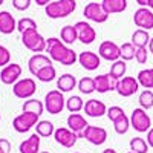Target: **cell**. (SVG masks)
<instances>
[{"label":"cell","mask_w":153,"mask_h":153,"mask_svg":"<svg viewBox=\"0 0 153 153\" xmlns=\"http://www.w3.org/2000/svg\"><path fill=\"white\" fill-rule=\"evenodd\" d=\"M46 52L54 61L61 63L63 66H72L78 60V55H76L75 51L68 48L57 37H51L46 40Z\"/></svg>","instance_id":"1"},{"label":"cell","mask_w":153,"mask_h":153,"mask_svg":"<svg viewBox=\"0 0 153 153\" xmlns=\"http://www.w3.org/2000/svg\"><path fill=\"white\" fill-rule=\"evenodd\" d=\"M51 2H54V0H35V3L40 5V6H46V5H49Z\"/></svg>","instance_id":"45"},{"label":"cell","mask_w":153,"mask_h":153,"mask_svg":"<svg viewBox=\"0 0 153 153\" xmlns=\"http://www.w3.org/2000/svg\"><path fill=\"white\" fill-rule=\"evenodd\" d=\"M127 153H135V152H127Z\"/></svg>","instance_id":"53"},{"label":"cell","mask_w":153,"mask_h":153,"mask_svg":"<svg viewBox=\"0 0 153 153\" xmlns=\"http://www.w3.org/2000/svg\"><path fill=\"white\" fill-rule=\"evenodd\" d=\"M40 138L42 136L38 133H34L28 139H25L23 143H20V153H40Z\"/></svg>","instance_id":"22"},{"label":"cell","mask_w":153,"mask_h":153,"mask_svg":"<svg viewBox=\"0 0 153 153\" xmlns=\"http://www.w3.org/2000/svg\"><path fill=\"white\" fill-rule=\"evenodd\" d=\"M136 80L139 86H143L144 89H153V68L143 69L141 72H138Z\"/></svg>","instance_id":"29"},{"label":"cell","mask_w":153,"mask_h":153,"mask_svg":"<svg viewBox=\"0 0 153 153\" xmlns=\"http://www.w3.org/2000/svg\"><path fill=\"white\" fill-rule=\"evenodd\" d=\"M76 9V2L75 0H54L49 5L45 6L46 16L49 19H65L71 16Z\"/></svg>","instance_id":"2"},{"label":"cell","mask_w":153,"mask_h":153,"mask_svg":"<svg viewBox=\"0 0 153 153\" xmlns=\"http://www.w3.org/2000/svg\"><path fill=\"white\" fill-rule=\"evenodd\" d=\"M103 153H117V150H113V149H106V150H103Z\"/></svg>","instance_id":"48"},{"label":"cell","mask_w":153,"mask_h":153,"mask_svg":"<svg viewBox=\"0 0 153 153\" xmlns=\"http://www.w3.org/2000/svg\"><path fill=\"white\" fill-rule=\"evenodd\" d=\"M0 153H11V143L6 138H0Z\"/></svg>","instance_id":"43"},{"label":"cell","mask_w":153,"mask_h":153,"mask_svg":"<svg viewBox=\"0 0 153 153\" xmlns=\"http://www.w3.org/2000/svg\"><path fill=\"white\" fill-rule=\"evenodd\" d=\"M149 52L153 54V37L150 38V42H149Z\"/></svg>","instance_id":"47"},{"label":"cell","mask_w":153,"mask_h":153,"mask_svg":"<svg viewBox=\"0 0 153 153\" xmlns=\"http://www.w3.org/2000/svg\"><path fill=\"white\" fill-rule=\"evenodd\" d=\"M130 126L139 133H144L149 132L152 129V120L149 117L147 110H144L143 107H136L132 112V117H130Z\"/></svg>","instance_id":"5"},{"label":"cell","mask_w":153,"mask_h":153,"mask_svg":"<svg viewBox=\"0 0 153 153\" xmlns=\"http://www.w3.org/2000/svg\"><path fill=\"white\" fill-rule=\"evenodd\" d=\"M28 29H37V23H35L32 19H29V17L20 19V20L17 22V31H20V32L23 34L25 31H28Z\"/></svg>","instance_id":"38"},{"label":"cell","mask_w":153,"mask_h":153,"mask_svg":"<svg viewBox=\"0 0 153 153\" xmlns=\"http://www.w3.org/2000/svg\"><path fill=\"white\" fill-rule=\"evenodd\" d=\"M78 61L86 71H97L101 65V57L92 51H84L78 55Z\"/></svg>","instance_id":"18"},{"label":"cell","mask_w":153,"mask_h":153,"mask_svg":"<svg viewBox=\"0 0 153 153\" xmlns=\"http://www.w3.org/2000/svg\"><path fill=\"white\" fill-rule=\"evenodd\" d=\"M9 63H11V52L8 51V48L0 45V68H5Z\"/></svg>","instance_id":"40"},{"label":"cell","mask_w":153,"mask_h":153,"mask_svg":"<svg viewBox=\"0 0 153 153\" xmlns=\"http://www.w3.org/2000/svg\"><path fill=\"white\" fill-rule=\"evenodd\" d=\"M133 22L139 29H146V31L153 29V11L150 8L141 6L139 9L135 11Z\"/></svg>","instance_id":"10"},{"label":"cell","mask_w":153,"mask_h":153,"mask_svg":"<svg viewBox=\"0 0 153 153\" xmlns=\"http://www.w3.org/2000/svg\"><path fill=\"white\" fill-rule=\"evenodd\" d=\"M83 138L86 141H89L94 146H103L107 141V132L103 127H98V126H91L89 124L84 132H83Z\"/></svg>","instance_id":"8"},{"label":"cell","mask_w":153,"mask_h":153,"mask_svg":"<svg viewBox=\"0 0 153 153\" xmlns=\"http://www.w3.org/2000/svg\"><path fill=\"white\" fill-rule=\"evenodd\" d=\"M66 107V100L61 91L55 89L46 94L45 97V109L48 110V113L51 115H58L63 112V109Z\"/></svg>","instance_id":"4"},{"label":"cell","mask_w":153,"mask_h":153,"mask_svg":"<svg viewBox=\"0 0 153 153\" xmlns=\"http://www.w3.org/2000/svg\"><path fill=\"white\" fill-rule=\"evenodd\" d=\"M120 49H121V60H124V61H130V60L135 58L136 48L133 46L132 42H129V43H123V45L120 46Z\"/></svg>","instance_id":"37"},{"label":"cell","mask_w":153,"mask_h":153,"mask_svg":"<svg viewBox=\"0 0 153 153\" xmlns=\"http://www.w3.org/2000/svg\"><path fill=\"white\" fill-rule=\"evenodd\" d=\"M150 34L149 31L146 29H136L133 34H132V43L135 48H146L150 42Z\"/></svg>","instance_id":"26"},{"label":"cell","mask_w":153,"mask_h":153,"mask_svg":"<svg viewBox=\"0 0 153 153\" xmlns=\"http://www.w3.org/2000/svg\"><path fill=\"white\" fill-rule=\"evenodd\" d=\"M12 6L17 11H26L31 6V0H12Z\"/></svg>","instance_id":"42"},{"label":"cell","mask_w":153,"mask_h":153,"mask_svg":"<svg viewBox=\"0 0 153 153\" xmlns=\"http://www.w3.org/2000/svg\"><path fill=\"white\" fill-rule=\"evenodd\" d=\"M38 115H34V113H28V112H23L20 115L12 120V127L17 133H25V132H29L32 127L37 126L38 123Z\"/></svg>","instance_id":"6"},{"label":"cell","mask_w":153,"mask_h":153,"mask_svg":"<svg viewBox=\"0 0 153 153\" xmlns=\"http://www.w3.org/2000/svg\"><path fill=\"white\" fill-rule=\"evenodd\" d=\"M40 153H51V152H40Z\"/></svg>","instance_id":"51"},{"label":"cell","mask_w":153,"mask_h":153,"mask_svg":"<svg viewBox=\"0 0 153 153\" xmlns=\"http://www.w3.org/2000/svg\"><path fill=\"white\" fill-rule=\"evenodd\" d=\"M83 14L87 20L91 22H95V23H106L107 19H109V14L103 9L101 3H95V2H91L84 6V11Z\"/></svg>","instance_id":"9"},{"label":"cell","mask_w":153,"mask_h":153,"mask_svg":"<svg viewBox=\"0 0 153 153\" xmlns=\"http://www.w3.org/2000/svg\"><path fill=\"white\" fill-rule=\"evenodd\" d=\"M35 91H37V84L32 78H23V80H19L16 84H12V92H14V95L17 98H22V100L32 98Z\"/></svg>","instance_id":"7"},{"label":"cell","mask_w":153,"mask_h":153,"mask_svg":"<svg viewBox=\"0 0 153 153\" xmlns=\"http://www.w3.org/2000/svg\"><path fill=\"white\" fill-rule=\"evenodd\" d=\"M136 3H138L139 6H144V8H147V6H149V0H136Z\"/></svg>","instance_id":"46"},{"label":"cell","mask_w":153,"mask_h":153,"mask_svg":"<svg viewBox=\"0 0 153 153\" xmlns=\"http://www.w3.org/2000/svg\"><path fill=\"white\" fill-rule=\"evenodd\" d=\"M78 89L81 94H86V95L95 92V80L91 78V76H83L78 81Z\"/></svg>","instance_id":"36"},{"label":"cell","mask_w":153,"mask_h":153,"mask_svg":"<svg viewBox=\"0 0 153 153\" xmlns=\"http://www.w3.org/2000/svg\"><path fill=\"white\" fill-rule=\"evenodd\" d=\"M75 86H76V78L72 74H63L61 76H58V80H57V89L61 91L63 94L74 91Z\"/></svg>","instance_id":"24"},{"label":"cell","mask_w":153,"mask_h":153,"mask_svg":"<svg viewBox=\"0 0 153 153\" xmlns=\"http://www.w3.org/2000/svg\"><path fill=\"white\" fill-rule=\"evenodd\" d=\"M147 58H149L147 48H136V52H135V60L139 63V65H144V63H147Z\"/></svg>","instance_id":"41"},{"label":"cell","mask_w":153,"mask_h":153,"mask_svg":"<svg viewBox=\"0 0 153 153\" xmlns=\"http://www.w3.org/2000/svg\"><path fill=\"white\" fill-rule=\"evenodd\" d=\"M138 103L144 110L152 109L153 107V91H150V89L143 91L141 94H139V97H138Z\"/></svg>","instance_id":"34"},{"label":"cell","mask_w":153,"mask_h":153,"mask_svg":"<svg viewBox=\"0 0 153 153\" xmlns=\"http://www.w3.org/2000/svg\"><path fill=\"white\" fill-rule=\"evenodd\" d=\"M78 40V32L76 28L72 25H66L61 28V42L65 45H74V42Z\"/></svg>","instance_id":"27"},{"label":"cell","mask_w":153,"mask_h":153,"mask_svg":"<svg viewBox=\"0 0 153 153\" xmlns=\"http://www.w3.org/2000/svg\"><path fill=\"white\" fill-rule=\"evenodd\" d=\"M138 89H139V83L135 76H123L118 81L117 92H118V95H121L124 98H129L138 92Z\"/></svg>","instance_id":"13"},{"label":"cell","mask_w":153,"mask_h":153,"mask_svg":"<svg viewBox=\"0 0 153 153\" xmlns=\"http://www.w3.org/2000/svg\"><path fill=\"white\" fill-rule=\"evenodd\" d=\"M23 112H28V113H34V115H43L45 109V103H42L40 100H35V98H29L23 103Z\"/></svg>","instance_id":"25"},{"label":"cell","mask_w":153,"mask_h":153,"mask_svg":"<svg viewBox=\"0 0 153 153\" xmlns=\"http://www.w3.org/2000/svg\"><path fill=\"white\" fill-rule=\"evenodd\" d=\"M89 124H87L86 118L81 113H71L68 117V127L72 132H75L76 135H78V138H83V132H84V129Z\"/></svg>","instance_id":"20"},{"label":"cell","mask_w":153,"mask_h":153,"mask_svg":"<svg viewBox=\"0 0 153 153\" xmlns=\"http://www.w3.org/2000/svg\"><path fill=\"white\" fill-rule=\"evenodd\" d=\"M22 76V66L17 63H9L0 72V81L3 84H16Z\"/></svg>","instance_id":"15"},{"label":"cell","mask_w":153,"mask_h":153,"mask_svg":"<svg viewBox=\"0 0 153 153\" xmlns=\"http://www.w3.org/2000/svg\"><path fill=\"white\" fill-rule=\"evenodd\" d=\"M37 80L38 81H42V83H51V81H54L55 80V76H57V71L52 65H49L46 68H43L40 72H38L37 75Z\"/></svg>","instance_id":"31"},{"label":"cell","mask_w":153,"mask_h":153,"mask_svg":"<svg viewBox=\"0 0 153 153\" xmlns=\"http://www.w3.org/2000/svg\"><path fill=\"white\" fill-rule=\"evenodd\" d=\"M147 8H150V9H153V0H149V6Z\"/></svg>","instance_id":"49"},{"label":"cell","mask_w":153,"mask_h":153,"mask_svg":"<svg viewBox=\"0 0 153 153\" xmlns=\"http://www.w3.org/2000/svg\"><path fill=\"white\" fill-rule=\"evenodd\" d=\"M17 29V22L14 16L8 11H0V32L8 35Z\"/></svg>","instance_id":"21"},{"label":"cell","mask_w":153,"mask_h":153,"mask_svg":"<svg viewBox=\"0 0 153 153\" xmlns=\"http://www.w3.org/2000/svg\"><path fill=\"white\" fill-rule=\"evenodd\" d=\"M22 43L23 46L32 51V52L42 54L46 51V38L38 32L37 29H28L22 34Z\"/></svg>","instance_id":"3"},{"label":"cell","mask_w":153,"mask_h":153,"mask_svg":"<svg viewBox=\"0 0 153 153\" xmlns=\"http://www.w3.org/2000/svg\"><path fill=\"white\" fill-rule=\"evenodd\" d=\"M126 71H127V65H126V61L124 60H117V61H113V65L110 66V75L115 76L117 80H121L123 76L126 75Z\"/></svg>","instance_id":"33"},{"label":"cell","mask_w":153,"mask_h":153,"mask_svg":"<svg viewBox=\"0 0 153 153\" xmlns=\"http://www.w3.org/2000/svg\"><path fill=\"white\" fill-rule=\"evenodd\" d=\"M35 133H38L42 138H49L51 135L55 133V127L51 121H46V120H42L38 121L37 126H35Z\"/></svg>","instance_id":"28"},{"label":"cell","mask_w":153,"mask_h":153,"mask_svg":"<svg viewBox=\"0 0 153 153\" xmlns=\"http://www.w3.org/2000/svg\"><path fill=\"white\" fill-rule=\"evenodd\" d=\"M124 113V110L120 107V106H110L109 109H107V118H109V121H115V120H118L120 117H121V115Z\"/></svg>","instance_id":"39"},{"label":"cell","mask_w":153,"mask_h":153,"mask_svg":"<svg viewBox=\"0 0 153 153\" xmlns=\"http://www.w3.org/2000/svg\"><path fill=\"white\" fill-rule=\"evenodd\" d=\"M149 144H147V141L144 138H139V136H136V138H132L130 139V150L132 152H135V153H147L149 152Z\"/></svg>","instance_id":"35"},{"label":"cell","mask_w":153,"mask_h":153,"mask_svg":"<svg viewBox=\"0 0 153 153\" xmlns=\"http://www.w3.org/2000/svg\"><path fill=\"white\" fill-rule=\"evenodd\" d=\"M49 65H52V58H51L49 55L35 54V55H32V57L29 58V61H28V69H29V72L35 76L43 68H46V66H49Z\"/></svg>","instance_id":"19"},{"label":"cell","mask_w":153,"mask_h":153,"mask_svg":"<svg viewBox=\"0 0 153 153\" xmlns=\"http://www.w3.org/2000/svg\"><path fill=\"white\" fill-rule=\"evenodd\" d=\"M103 9L107 14H120V12L127 9V0H103L101 2Z\"/></svg>","instance_id":"23"},{"label":"cell","mask_w":153,"mask_h":153,"mask_svg":"<svg viewBox=\"0 0 153 153\" xmlns=\"http://www.w3.org/2000/svg\"><path fill=\"white\" fill-rule=\"evenodd\" d=\"M147 144L153 149V127H152V129L147 132Z\"/></svg>","instance_id":"44"},{"label":"cell","mask_w":153,"mask_h":153,"mask_svg":"<svg viewBox=\"0 0 153 153\" xmlns=\"http://www.w3.org/2000/svg\"><path fill=\"white\" fill-rule=\"evenodd\" d=\"M95 92L100 94H106L109 91H117L118 81L115 76H112L110 74H101L98 76H95Z\"/></svg>","instance_id":"14"},{"label":"cell","mask_w":153,"mask_h":153,"mask_svg":"<svg viewBox=\"0 0 153 153\" xmlns=\"http://www.w3.org/2000/svg\"><path fill=\"white\" fill-rule=\"evenodd\" d=\"M3 2H5V0H0V5H3Z\"/></svg>","instance_id":"50"},{"label":"cell","mask_w":153,"mask_h":153,"mask_svg":"<svg viewBox=\"0 0 153 153\" xmlns=\"http://www.w3.org/2000/svg\"><path fill=\"white\" fill-rule=\"evenodd\" d=\"M74 153H81V152H74Z\"/></svg>","instance_id":"52"},{"label":"cell","mask_w":153,"mask_h":153,"mask_svg":"<svg viewBox=\"0 0 153 153\" xmlns=\"http://www.w3.org/2000/svg\"><path fill=\"white\" fill-rule=\"evenodd\" d=\"M0 118H2V117H0Z\"/></svg>","instance_id":"54"},{"label":"cell","mask_w":153,"mask_h":153,"mask_svg":"<svg viewBox=\"0 0 153 153\" xmlns=\"http://www.w3.org/2000/svg\"><path fill=\"white\" fill-rule=\"evenodd\" d=\"M74 26L76 28V32H78V40L84 45H91L95 42V38H97V32L95 29L92 28V25L91 23H87V22H76Z\"/></svg>","instance_id":"16"},{"label":"cell","mask_w":153,"mask_h":153,"mask_svg":"<svg viewBox=\"0 0 153 153\" xmlns=\"http://www.w3.org/2000/svg\"><path fill=\"white\" fill-rule=\"evenodd\" d=\"M129 127H132L130 126V118L127 117L126 113H123L118 120L113 121V129L118 135H126L127 132H129Z\"/></svg>","instance_id":"30"},{"label":"cell","mask_w":153,"mask_h":153,"mask_svg":"<svg viewBox=\"0 0 153 153\" xmlns=\"http://www.w3.org/2000/svg\"><path fill=\"white\" fill-rule=\"evenodd\" d=\"M66 109L71 112V113H78L80 110L84 109V101L81 97L78 95H72L71 98L66 100Z\"/></svg>","instance_id":"32"},{"label":"cell","mask_w":153,"mask_h":153,"mask_svg":"<svg viewBox=\"0 0 153 153\" xmlns=\"http://www.w3.org/2000/svg\"><path fill=\"white\" fill-rule=\"evenodd\" d=\"M54 138L60 146L66 147V149H72L76 143V139H78V135L72 132L69 127H58V129H55Z\"/></svg>","instance_id":"12"},{"label":"cell","mask_w":153,"mask_h":153,"mask_svg":"<svg viewBox=\"0 0 153 153\" xmlns=\"http://www.w3.org/2000/svg\"><path fill=\"white\" fill-rule=\"evenodd\" d=\"M84 113L87 115V117H92V118H100V117H103V115L107 113V107L106 104L103 103V101H100V100H89L84 103Z\"/></svg>","instance_id":"17"},{"label":"cell","mask_w":153,"mask_h":153,"mask_svg":"<svg viewBox=\"0 0 153 153\" xmlns=\"http://www.w3.org/2000/svg\"><path fill=\"white\" fill-rule=\"evenodd\" d=\"M98 55L103 58V60H107V61H117L121 58V49L117 43H113L110 40H106L100 45V49H98Z\"/></svg>","instance_id":"11"}]
</instances>
